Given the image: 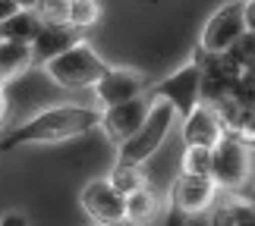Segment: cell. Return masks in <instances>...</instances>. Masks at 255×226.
<instances>
[{
	"mask_svg": "<svg viewBox=\"0 0 255 226\" xmlns=\"http://www.w3.org/2000/svg\"><path fill=\"white\" fill-rule=\"evenodd\" d=\"M101 110L82 104H60L51 110L35 113L32 120L13 126L6 135H0V151H13L19 145H54V142H70L79 135L98 129Z\"/></svg>",
	"mask_w": 255,
	"mask_h": 226,
	"instance_id": "1",
	"label": "cell"
},
{
	"mask_svg": "<svg viewBox=\"0 0 255 226\" xmlns=\"http://www.w3.org/2000/svg\"><path fill=\"white\" fill-rule=\"evenodd\" d=\"M249 176H252L249 142H243L240 135H233V132H224L221 139L211 145L208 179L218 185V192H230V195H237V198H243V192L249 189Z\"/></svg>",
	"mask_w": 255,
	"mask_h": 226,
	"instance_id": "2",
	"label": "cell"
},
{
	"mask_svg": "<svg viewBox=\"0 0 255 226\" xmlns=\"http://www.w3.org/2000/svg\"><path fill=\"white\" fill-rule=\"evenodd\" d=\"M107 63L98 57L85 41L73 44L70 51L57 54L54 60L44 63V73L54 78L60 88H70V91H79V88H92L98 78L104 75Z\"/></svg>",
	"mask_w": 255,
	"mask_h": 226,
	"instance_id": "3",
	"label": "cell"
},
{
	"mask_svg": "<svg viewBox=\"0 0 255 226\" xmlns=\"http://www.w3.org/2000/svg\"><path fill=\"white\" fill-rule=\"evenodd\" d=\"M173 116H176V113H173V107H170L167 101H151L148 113H145V123H142L123 145H117V148H120V157H117V160L145 163V160H148V157L164 145V139H167V132H170Z\"/></svg>",
	"mask_w": 255,
	"mask_h": 226,
	"instance_id": "4",
	"label": "cell"
},
{
	"mask_svg": "<svg viewBox=\"0 0 255 226\" xmlns=\"http://www.w3.org/2000/svg\"><path fill=\"white\" fill-rule=\"evenodd\" d=\"M145 94L151 101H167L176 116H189L195 110V104H202V66L195 60L186 63L173 75L161 78L158 85L145 88Z\"/></svg>",
	"mask_w": 255,
	"mask_h": 226,
	"instance_id": "5",
	"label": "cell"
},
{
	"mask_svg": "<svg viewBox=\"0 0 255 226\" xmlns=\"http://www.w3.org/2000/svg\"><path fill=\"white\" fill-rule=\"evenodd\" d=\"M243 6H246V0L227 3V6H221L218 13L205 22V28H202V44H199L202 54H224L243 32H252V28H246Z\"/></svg>",
	"mask_w": 255,
	"mask_h": 226,
	"instance_id": "6",
	"label": "cell"
},
{
	"mask_svg": "<svg viewBox=\"0 0 255 226\" xmlns=\"http://www.w3.org/2000/svg\"><path fill=\"white\" fill-rule=\"evenodd\" d=\"M218 185L208 176H186L180 173L176 182L170 185V208L180 211L183 217H195V214L211 211V204L218 201Z\"/></svg>",
	"mask_w": 255,
	"mask_h": 226,
	"instance_id": "7",
	"label": "cell"
},
{
	"mask_svg": "<svg viewBox=\"0 0 255 226\" xmlns=\"http://www.w3.org/2000/svg\"><path fill=\"white\" fill-rule=\"evenodd\" d=\"M148 107H151V97H148V94H139V97H132V101L104 107L98 129H104V135H107L114 145H123V142L145 123V113H148Z\"/></svg>",
	"mask_w": 255,
	"mask_h": 226,
	"instance_id": "8",
	"label": "cell"
},
{
	"mask_svg": "<svg viewBox=\"0 0 255 226\" xmlns=\"http://www.w3.org/2000/svg\"><path fill=\"white\" fill-rule=\"evenodd\" d=\"M95 97L101 101V107H114L123 101H132V97L145 94V75H139L135 70H120V66H107L104 75L92 85Z\"/></svg>",
	"mask_w": 255,
	"mask_h": 226,
	"instance_id": "9",
	"label": "cell"
},
{
	"mask_svg": "<svg viewBox=\"0 0 255 226\" xmlns=\"http://www.w3.org/2000/svg\"><path fill=\"white\" fill-rule=\"evenodd\" d=\"M79 201H82V211L98 226H107V223H114V220H123V195L117 192L107 179L85 182Z\"/></svg>",
	"mask_w": 255,
	"mask_h": 226,
	"instance_id": "10",
	"label": "cell"
},
{
	"mask_svg": "<svg viewBox=\"0 0 255 226\" xmlns=\"http://www.w3.org/2000/svg\"><path fill=\"white\" fill-rule=\"evenodd\" d=\"M82 41V32L79 28H73L70 22H41L38 25V32L32 38V63L44 66L47 60H54L57 54L70 51L73 44Z\"/></svg>",
	"mask_w": 255,
	"mask_h": 226,
	"instance_id": "11",
	"label": "cell"
},
{
	"mask_svg": "<svg viewBox=\"0 0 255 226\" xmlns=\"http://www.w3.org/2000/svg\"><path fill=\"white\" fill-rule=\"evenodd\" d=\"M227 132L224 129V120L218 116L211 104H195V110L189 116H183V142L186 145H202V148H211L221 135Z\"/></svg>",
	"mask_w": 255,
	"mask_h": 226,
	"instance_id": "12",
	"label": "cell"
},
{
	"mask_svg": "<svg viewBox=\"0 0 255 226\" xmlns=\"http://www.w3.org/2000/svg\"><path fill=\"white\" fill-rule=\"evenodd\" d=\"M161 195L151 189V185H142V189H135L129 192L123 198V217L135 223V226H148L158 220V214H161Z\"/></svg>",
	"mask_w": 255,
	"mask_h": 226,
	"instance_id": "13",
	"label": "cell"
},
{
	"mask_svg": "<svg viewBox=\"0 0 255 226\" xmlns=\"http://www.w3.org/2000/svg\"><path fill=\"white\" fill-rule=\"evenodd\" d=\"M32 63V47L22 41H3L0 38V85L9 82V78L22 75Z\"/></svg>",
	"mask_w": 255,
	"mask_h": 226,
	"instance_id": "14",
	"label": "cell"
},
{
	"mask_svg": "<svg viewBox=\"0 0 255 226\" xmlns=\"http://www.w3.org/2000/svg\"><path fill=\"white\" fill-rule=\"evenodd\" d=\"M38 25H41V19H38L32 9H19L6 19V22H0V38L3 41H22V44H32V38L38 32Z\"/></svg>",
	"mask_w": 255,
	"mask_h": 226,
	"instance_id": "15",
	"label": "cell"
},
{
	"mask_svg": "<svg viewBox=\"0 0 255 226\" xmlns=\"http://www.w3.org/2000/svg\"><path fill=\"white\" fill-rule=\"evenodd\" d=\"M107 182L114 185L117 192L123 195H129L135 189H142V185H148V179H145V173H142V163H126V160H117L114 163V170L111 176H107Z\"/></svg>",
	"mask_w": 255,
	"mask_h": 226,
	"instance_id": "16",
	"label": "cell"
},
{
	"mask_svg": "<svg viewBox=\"0 0 255 226\" xmlns=\"http://www.w3.org/2000/svg\"><path fill=\"white\" fill-rule=\"evenodd\" d=\"M98 16H101V6H98V0H66V22L73 28H92L98 22Z\"/></svg>",
	"mask_w": 255,
	"mask_h": 226,
	"instance_id": "17",
	"label": "cell"
},
{
	"mask_svg": "<svg viewBox=\"0 0 255 226\" xmlns=\"http://www.w3.org/2000/svg\"><path fill=\"white\" fill-rule=\"evenodd\" d=\"M224 54H227V60L237 66L240 73H252V60H255V32H243Z\"/></svg>",
	"mask_w": 255,
	"mask_h": 226,
	"instance_id": "18",
	"label": "cell"
},
{
	"mask_svg": "<svg viewBox=\"0 0 255 226\" xmlns=\"http://www.w3.org/2000/svg\"><path fill=\"white\" fill-rule=\"evenodd\" d=\"M180 166H183L186 176H208L211 173V148H202V145H186Z\"/></svg>",
	"mask_w": 255,
	"mask_h": 226,
	"instance_id": "19",
	"label": "cell"
},
{
	"mask_svg": "<svg viewBox=\"0 0 255 226\" xmlns=\"http://www.w3.org/2000/svg\"><path fill=\"white\" fill-rule=\"evenodd\" d=\"M32 13L41 22H66V0H35Z\"/></svg>",
	"mask_w": 255,
	"mask_h": 226,
	"instance_id": "20",
	"label": "cell"
},
{
	"mask_svg": "<svg viewBox=\"0 0 255 226\" xmlns=\"http://www.w3.org/2000/svg\"><path fill=\"white\" fill-rule=\"evenodd\" d=\"M19 9H22V6H19L16 0H0V22H6V19L13 13H19Z\"/></svg>",
	"mask_w": 255,
	"mask_h": 226,
	"instance_id": "21",
	"label": "cell"
},
{
	"mask_svg": "<svg viewBox=\"0 0 255 226\" xmlns=\"http://www.w3.org/2000/svg\"><path fill=\"white\" fill-rule=\"evenodd\" d=\"M0 226H28V217L25 214H6V217L0 220Z\"/></svg>",
	"mask_w": 255,
	"mask_h": 226,
	"instance_id": "22",
	"label": "cell"
},
{
	"mask_svg": "<svg viewBox=\"0 0 255 226\" xmlns=\"http://www.w3.org/2000/svg\"><path fill=\"white\" fill-rule=\"evenodd\" d=\"M6 116V97H3V85H0V123H3Z\"/></svg>",
	"mask_w": 255,
	"mask_h": 226,
	"instance_id": "23",
	"label": "cell"
},
{
	"mask_svg": "<svg viewBox=\"0 0 255 226\" xmlns=\"http://www.w3.org/2000/svg\"><path fill=\"white\" fill-rule=\"evenodd\" d=\"M16 3L22 6V9H32V6H35V0H16Z\"/></svg>",
	"mask_w": 255,
	"mask_h": 226,
	"instance_id": "24",
	"label": "cell"
},
{
	"mask_svg": "<svg viewBox=\"0 0 255 226\" xmlns=\"http://www.w3.org/2000/svg\"><path fill=\"white\" fill-rule=\"evenodd\" d=\"M107 226H135V223H129V220L123 217V220H114V223H107Z\"/></svg>",
	"mask_w": 255,
	"mask_h": 226,
	"instance_id": "25",
	"label": "cell"
}]
</instances>
